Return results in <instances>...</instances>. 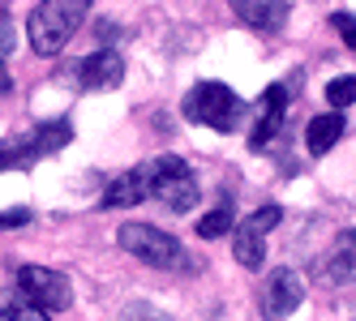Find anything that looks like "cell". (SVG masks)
I'll return each instance as SVG.
<instances>
[{
  "label": "cell",
  "mask_w": 356,
  "mask_h": 321,
  "mask_svg": "<svg viewBox=\"0 0 356 321\" xmlns=\"http://www.w3.org/2000/svg\"><path fill=\"white\" fill-rule=\"evenodd\" d=\"M26 150L35 155V159H43V155H56L60 146H69L73 141V125L69 120H47V125H39V129H31L26 137Z\"/></svg>",
  "instance_id": "4fadbf2b"
},
{
  "label": "cell",
  "mask_w": 356,
  "mask_h": 321,
  "mask_svg": "<svg viewBox=\"0 0 356 321\" xmlns=\"http://www.w3.org/2000/svg\"><path fill=\"white\" fill-rule=\"evenodd\" d=\"M300 300H305V283H300V275L296 270H288V266H275V275L262 283V291H258V313L266 317V321H288L296 309H300Z\"/></svg>",
  "instance_id": "8992f818"
},
{
  "label": "cell",
  "mask_w": 356,
  "mask_h": 321,
  "mask_svg": "<svg viewBox=\"0 0 356 321\" xmlns=\"http://www.w3.org/2000/svg\"><path fill=\"white\" fill-rule=\"evenodd\" d=\"M78 82L86 90H112V86H120L124 82V60H120V52L104 47V52L78 60Z\"/></svg>",
  "instance_id": "52a82bcc"
},
{
  "label": "cell",
  "mask_w": 356,
  "mask_h": 321,
  "mask_svg": "<svg viewBox=\"0 0 356 321\" xmlns=\"http://www.w3.org/2000/svg\"><path fill=\"white\" fill-rule=\"evenodd\" d=\"M330 26H335V31H339V39L356 52V17H352V13H335V17H330Z\"/></svg>",
  "instance_id": "44dd1931"
},
{
  "label": "cell",
  "mask_w": 356,
  "mask_h": 321,
  "mask_svg": "<svg viewBox=\"0 0 356 321\" xmlns=\"http://www.w3.org/2000/svg\"><path fill=\"white\" fill-rule=\"evenodd\" d=\"M185 116L215 129V133H236L245 103H241V94H232V86H223V82H197L185 94Z\"/></svg>",
  "instance_id": "7a4b0ae2"
},
{
  "label": "cell",
  "mask_w": 356,
  "mask_h": 321,
  "mask_svg": "<svg viewBox=\"0 0 356 321\" xmlns=\"http://www.w3.org/2000/svg\"><path fill=\"white\" fill-rule=\"evenodd\" d=\"M150 197V180H146V167H134V171H124V176H116L108 189H104V210H120V206H138Z\"/></svg>",
  "instance_id": "30bf717a"
},
{
  "label": "cell",
  "mask_w": 356,
  "mask_h": 321,
  "mask_svg": "<svg viewBox=\"0 0 356 321\" xmlns=\"http://www.w3.org/2000/svg\"><path fill=\"white\" fill-rule=\"evenodd\" d=\"M116 244L129 257H138L142 266H155V270H172V261H181V240L172 232L150 227V223H124L116 232Z\"/></svg>",
  "instance_id": "277c9868"
},
{
  "label": "cell",
  "mask_w": 356,
  "mask_h": 321,
  "mask_svg": "<svg viewBox=\"0 0 356 321\" xmlns=\"http://www.w3.org/2000/svg\"><path fill=\"white\" fill-rule=\"evenodd\" d=\"M227 5L253 31H279L288 21V0H227Z\"/></svg>",
  "instance_id": "9c48e42d"
},
{
  "label": "cell",
  "mask_w": 356,
  "mask_h": 321,
  "mask_svg": "<svg viewBox=\"0 0 356 321\" xmlns=\"http://www.w3.org/2000/svg\"><path fill=\"white\" fill-rule=\"evenodd\" d=\"M146 180H150V197H159V202L172 210V214H185L197 206V180H193V171L185 159H176V155H163L155 163H146Z\"/></svg>",
  "instance_id": "3957f363"
},
{
  "label": "cell",
  "mask_w": 356,
  "mask_h": 321,
  "mask_svg": "<svg viewBox=\"0 0 356 321\" xmlns=\"http://www.w3.org/2000/svg\"><path fill=\"white\" fill-rule=\"evenodd\" d=\"M90 13V0H43L35 5L31 21H26V35H31V47L39 56H56L69 47V39L82 31V21Z\"/></svg>",
  "instance_id": "6da1fadb"
},
{
  "label": "cell",
  "mask_w": 356,
  "mask_h": 321,
  "mask_svg": "<svg viewBox=\"0 0 356 321\" xmlns=\"http://www.w3.org/2000/svg\"><path fill=\"white\" fill-rule=\"evenodd\" d=\"M232 227H236V223H232V206H215V210L197 223V236H202V240H219V236H227Z\"/></svg>",
  "instance_id": "2e32d148"
},
{
  "label": "cell",
  "mask_w": 356,
  "mask_h": 321,
  "mask_svg": "<svg viewBox=\"0 0 356 321\" xmlns=\"http://www.w3.org/2000/svg\"><path fill=\"white\" fill-rule=\"evenodd\" d=\"M326 98H330V107H352L356 103V78H335L326 86Z\"/></svg>",
  "instance_id": "d6986e66"
},
{
  "label": "cell",
  "mask_w": 356,
  "mask_h": 321,
  "mask_svg": "<svg viewBox=\"0 0 356 321\" xmlns=\"http://www.w3.org/2000/svg\"><path fill=\"white\" fill-rule=\"evenodd\" d=\"M232 257H236L245 270H262V261H266V244H262V236L249 232L245 223L232 227Z\"/></svg>",
  "instance_id": "5bb4252c"
},
{
  "label": "cell",
  "mask_w": 356,
  "mask_h": 321,
  "mask_svg": "<svg viewBox=\"0 0 356 321\" xmlns=\"http://www.w3.org/2000/svg\"><path fill=\"white\" fill-rule=\"evenodd\" d=\"M116 321H172L159 304H150V300H129L120 313H116Z\"/></svg>",
  "instance_id": "ac0fdd59"
},
{
  "label": "cell",
  "mask_w": 356,
  "mask_h": 321,
  "mask_svg": "<svg viewBox=\"0 0 356 321\" xmlns=\"http://www.w3.org/2000/svg\"><path fill=\"white\" fill-rule=\"evenodd\" d=\"M322 266H326V270H322L326 283H335V287H352V283H356V227L339 232L335 249L326 253Z\"/></svg>",
  "instance_id": "ba28073f"
},
{
  "label": "cell",
  "mask_w": 356,
  "mask_h": 321,
  "mask_svg": "<svg viewBox=\"0 0 356 321\" xmlns=\"http://www.w3.org/2000/svg\"><path fill=\"white\" fill-rule=\"evenodd\" d=\"M279 218H284V210H279V206H262V210H253V214L245 218V227L258 232V236H266L270 227H279Z\"/></svg>",
  "instance_id": "ffe728a7"
},
{
  "label": "cell",
  "mask_w": 356,
  "mask_h": 321,
  "mask_svg": "<svg viewBox=\"0 0 356 321\" xmlns=\"http://www.w3.org/2000/svg\"><path fill=\"white\" fill-rule=\"evenodd\" d=\"M0 317L5 321H52L26 291H0Z\"/></svg>",
  "instance_id": "9a60e30c"
},
{
  "label": "cell",
  "mask_w": 356,
  "mask_h": 321,
  "mask_svg": "<svg viewBox=\"0 0 356 321\" xmlns=\"http://www.w3.org/2000/svg\"><path fill=\"white\" fill-rule=\"evenodd\" d=\"M31 210H0V227H26Z\"/></svg>",
  "instance_id": "603a6c76"
},
{
  "label": "cell",
  "mask_w": 356,
  "mask_h": 321,
  "mask_svg": "<svg viewBox=\"0 0 356 321\" xmlns=\"http://www.w3.org/2000/svg\"><path fill=\"white\" fill-rule=\"evenodd\" d=\"M17 291H26L47 317H56V313H65L73 304L69 279L60 275V270H52V266H22L17 270Z\"/></svg>",
  "instance_id": "5b68a950"
},
{
  "label": "cell",
  "mask_w": 356,
  "mask_h": 321,
  "mask_svg": "<svg viewBox=\"0 0 356 321\" xmlns=\"http://www.w3.org/2000/svg\"><path fill=\"white\" fill-rule=\"evenodd\" d=\"M343 112H326V116H314L309 125H305V150L309 155H326L330 146L343 137Z\"/></svg>",
  "instance_id": "7c38bea8"
},
{
  "label": "cell",
  "mask_w": 356,
  "mask_h": 321,
  "mask_svg": "<svg viewBox=\"0 0 356 321\" xmlns=\"http://www.w3.org/2000/svg\"><path fill=\"white\" fill-rule=\"evenodd\" d=\"M13 52V26H9V13L0 9V60Z\"/></svg>",
  "instance_id": "7402d4cb"
},
{
  "label": "cell",
  "mask_w": 356,
  "mask_h": 321,
  "mask_svg": "<svg viewBox=\"0 0 356 321\" xmlns=\"http://www.w3.org/2000/svg\"><path fill=\"white\" fill-rule=\"evenodd\" d=\"M284 107H288V90H284V86H266V90H262L258 129H253V137H249L253 150H266V141L279 133V125H284Z\"/></svg>",
  "instance_id": "8fae6325"
},
{
  "label": "cell",
  "mask_w": 356,
  "mask_h": 321,
  "mask_svg": "<svg viewBox=\"0 0 356 321\" xmlns=\"http://www.w3.org/2000/svg\"><path fill=\"white\" fill-rule=\"evenodd\" d=\"M17 167H35V155L26 150V141H0V171H17Z\"/></svg>",
  "instance_id": "e0dca14e"
}]
</instances>
